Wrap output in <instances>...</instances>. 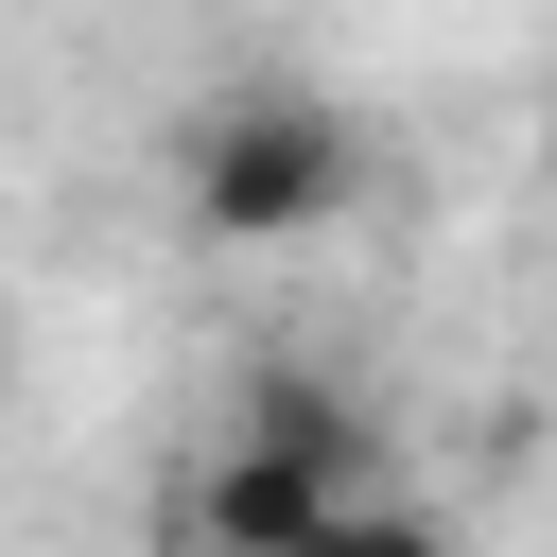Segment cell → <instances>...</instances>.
<instances>
[{"label":"cell","instance_id":"obj_1","mask_svg":"<svg viewBox=\"0 0 557 557\" xmlns=\"http://www.w3.org/2000/svg\"><path fill=\"white\" fill-rule=\"evenodd\" d=\"M348 487H366V418H348L313 366H261L244 418H226V453L174 487V540H191V557H313Z\"/></svg>","mask_w":557,"mask_h":557},{"label":"cell","instance_id":"obj_2","mask_svg":"<svg viewBox=\"0 0 557 557\" xmlns=\"http://www.w3.org/2000/svg\"><path fill=\"white\" fill-rule=\"evenodd\" d=\"M348 122L313 104V87H226L209 122H191V226L209 244H313L331 209H348Z\"/></svg>","mask_w":557,"mask_h":557},{"label":"cell","instance_id":"obj_3","mask_svg":"<svg viewBox=\"0 0 557 557\" xmlns=\"http://www.w3.org/2000/svg\"><path fill=\"white\" fill-rule=\"evenodd\" d=\"M313 557H453V540H435V522H418V505H383V487H348V505H331V540H313Z\"/></svg>","mask_w":557,"mask_h":557},{"label":"cell","instance_id":"obj_4","mask_svg":"<svg viewBox=\"0 0 557 557\" xmlns=\"http://www.w3.org/2000/svg\"><path fill=\"white\" fill-rule=\"evenodd\" d=\"M540 157H557V104H540Z\"/></svg>","mask_w":557,"mask_h":557}]
</instances>
